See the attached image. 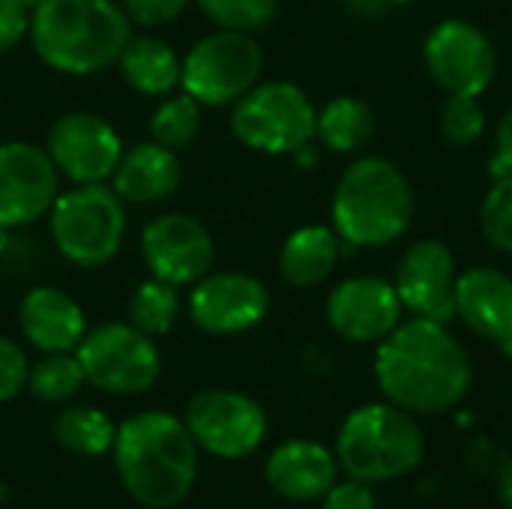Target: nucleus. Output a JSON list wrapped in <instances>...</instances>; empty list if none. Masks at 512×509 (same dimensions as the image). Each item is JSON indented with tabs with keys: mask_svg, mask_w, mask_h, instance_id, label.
<instances>
[{
	"mask_svg": "<svg viewBox=\"0 0 512 509\" xmlns=\"http://www.w3.org/2000/svg\"><path fill=\"white\" fill-rule=\"evenodd\" d=\"M501 504L504 509H512V462L504 468V477H501Z\"/></svg>",
	"mask_w": 512,
	"mask_h": 509,
	"instance_id": "4c0bfd02",
	"label": "nucleus"
},
{
	"mask_svg": "<svg viewBox=\"0 0 512 509\" xmlns=\"http://www.w3.org/2000/svg\"><path fill=\"white\" fill-rule=\"evenodd\" d=\"M114 468L126 495L147 509L183 504L198 477V444L186 426L165 411H141L117 426Z\"/></svg>",
	"mask_w": 512,
	"mask_h": 509,
	"instance_id": "f03ea898",
	"label": "nucleus"
},
{
	"mask_svg": "<svg viewBox=\"0 0 512 509\" xmlns=\"http://www.w3.org/2000/svg\"><path fill=\"white\" fill-rule=\"evenodd\" d=\"M456 315L483 339H512V276L495 267H474L456 282Z\"/></svg>",
	"mask_w": 512,
	"mask_h": 509,
	"instance_id": "aec40b11",
	"label": "nucleus"
},
{
	"mask_svg": "<svg viewBox=\"0 0 512 509\" xmlns=\"http://www.w3.org/2000/svg\"><path fill=\"white\" fill-rule=\"evenodd\" d=\"M114 438H117L114 420L90 405L66 408L54 420V441L72 456H105L111 453Z\"/></svg>",
	"mask_w": 512,
	"mask_h": 509,
	"instance_id": "393cba45",
	"label": "nucleus"
},
{
	"mask_svg": "<svg viewBox=\"0 0 512 509\" xmlns=\"http://www.w3.org/2000/svg\"><path fill=\"white\" fill-rule=\"evenodd\" d=\"M186 426L201 450L219 459L255 453L267 435L264 408L237 390H204L186 408Z\"/></svg>",
	"mask_w": 512,
	"mask_h": 509,
	"instance_id": "9d476101",
	"label": "nucleus"
},
{
	"mask_svg": "<svg viewBox=\"0 0 512 509\" xmlns=\"http://www.w3.org/2000/svg\"><path fill=\"white\" fill-rule=\"evenodd\" d=\"M486 129V111L480 105V96H465V93H450L441 111V132L450 144L465 147L474 144Z\"/></svg>",
	"mask_w": 512,
	"mask_h": 509,
	"instance_id": "7c9ffc66",
	"label": "nucleus"
},
{
	"mask_svg": "<svg viewBox=\"0 0 512 509\" xmlns=\"http://www.w3.org/2000/svg\"><path fill=\"white\" fill-rule=\"evenodd\" d=\"M339 243L342 237L333 228H324V225L297 228L279 252L282 276L297 288L321 285L339 261Z\"/></svg>",
	"mask_w": 512,
	"mask_h": 509,
	"instance_id": "4be33fe9",
	"label": "nucleus"
},
{
	"mask_svg": "<svg viewBox=\"0 0 512 509\" xmlns=\"http://www.w3.org/2000/svg\"><path fill=\"white\" fill-rule=\"evenodd\" d=\"M315 135L333 153H354L375 135V114L357 96H336L318 111Z\"/></svg>",
	"mask_w": 512,
	"mask_h": 509,
	"instance_id": "b1692460",
	"label": "nucleus"
},
{
	"mask_svg": "<svg viewBox=\"0 0 512 509\" xmlns=\"http://www.w3.org/2000/svg\"><path fill=\"white\" fill-rule=\"evenodd\" d=\"M204 15L225 30L255 33L276 18L279 0H198Z\"/></svg>",
	"mask_w": 512,
	"mask_h": 509,
	"instance_id": "c85d7f7f",
	"label": "nucleus"
},
{
	"mask_svg": "<svg viewBox=\"0 0 512 509\" xmlns=\"http://www.w3.org/2000/svg\"><path fill=\"white\" fill-rule=\"evenodd\" d=\"M27 375H30V366H27L21 345L0 336V405L15 399L24 390Z\"/></svg>",
	"mask_w": 512,
	"mask_h": 509,
	"instance_id": "2f4dec72",
	"label": "nucleus"
},
{
	"mask_svg": "<svg viewBox=\"0 0 512 509\" xmlns=\"http://www.w3.org/2000/svg\"><path fill=\"white\" fill-rule=\"evenodd\" d=\"M375 378L390 405L408 414H441L468 396L474 372L465 348L444 324L414 318L381 339Z\"/></svg>",
	"mask_w": 512,
	"mask_h": 509,
	"instance_id": "f257e3e1",
	"label": "nucleus"
},
{
	"mask_svg": "<svg viewBox=\"0 0 512 509\" xmlns=\"http://www.w3.org/2000/svg\"><path fill=\"white\" fill-rule=\"evenodd\" d=\"M84 369L75 357V351H66V354H45L42 363H36L27 375V387L30 393L39 399V402H48V405H57V402H66L72 399L81 384H84Z\"/></svg>",
	"mask_w": 512,
	"mask_h": 509,
	"instance_id": "bb28decb",
	"label": "nucleus"
},
{
	"mask_svg": "<svg viewBox=\"0 0 512 509\" xmlns=\"http://www.w3.org/2000/svg\"><path fill=\"white\" fill-rule=\"evenodd\" d=\"M30 30L27 6L18 0H0V54L15 48Z\"/></svg>",
	"mask_w": 512,
	"mask_h": 509,
	"instance_id": "f704fd0d",
	"label": "nucleus"
},
{
	"mask_svg": "<svg viewBox=\"0 0 512 509\" xmlns=\"http://www.w3.org/2000/svg\"><path fill=\"white\" fill-rule=\"evenodd\" d=\"M264 72V51L243 30H216L192 45L180 84L201 105H231L249 93Z\"/></svg>",
	"mask_w": 512,
	"mask_h": 509,
	"instance_id": "6e6552de",
	"label": "nucleus"
},
{
	"mask_svg": "<svg viewBox=\"0 0 512 509\" xmlns=\"http://www.w3.org/2000/svg\"><path fill=\"white\" fill-rule=\"evenodd\" d=\"M402 300L396 288L378 276H354L336 285L327 297L330 327L357 345L381 342L399 327Z\"/></svg>",
	"mask_w": 512,
	"mask_h": 509,
	"instance_id": "f3484780",
	"label": "nucleus"
},
{
	"mask_svg": "<svg viewBox=\"0 0 512 509\" xmlns=\"http://www.w3.org/2000/svg\"><path fill=\"white\" fill-rule=\"evenodd\" d=\"M414 219L408 177L381 156L357 159L345 168L333 192V231L357 246L378 249L399 240Z\"/></svg>",
	"mask_w": 512,
	"mask_h": 509,
	"instance_id": "20e7f679",
	"label": "nucleus"
},
{
	"mask_svg": "<svg viewBox=\"0 0 512 509\" xmlns=\"http://www.w3.org/2000/svg\"><path fill=\"white\" fill-rule=\"evenodd\" d=\"M117 63H120L123 81L144 96H165L180 84L183 60H177L174 48L165 39H156V36L129 39Z\"/></svg>",
	"mask_w": 512,
	"mask_h": 509,
	"instance_id": "5701e85b",
	"label": "nucleus"
},
{
	"mask_svg": "<svg viewBox=\"0 0 512 509\" xmlns=\"http://www.w3.org/2000/svg\"><path fill=\"white\" fill-rule=\"evenodd\" d=\"M483 237L498 249L512 255V174L495 177V186L483 198L480 210Z\"/></svg>",
	"mask_w": 512,
	"mask_h": 509,
	"instance_id": "c756f323",
	"label": "nucleus"
},
{
	"mask_svg": "<svg viewBox=\"0 0 512 509\" xmlns=\"http://www.w3.org/2000/svg\"><path fill=\"white\" fill-rule=\"evenodd\" d=\"M18 3H24V6H39V3H45V0H18Z\"/></svg>",
	"mask_w": 512,
	"mask_h": 509,
	"instance_id": "58836bf2",
	"label": "nucleus"
},
{
	"mask_svg": "<svg viewBox=\"0 0 512 509\" xmlns=\"http://www.w3.org/2000/svg\"><path fill=\"white\" fill-rule=\"evenodd\" d=\"M492 177H507L512 174V108L501 117L498 132H495V153L489 162Z\"/></svg>",
	"mask_w": 512,
	"mask_h": 509,
	"instance_id": "c9c22d12",
	"label": "nucleus"
},
{
	"mask_svg": "<svg viewBox=\"0 0 512 509\" xmlns=\"http://www.w3.org/2000/svg\"><path fill=\"white\" fill-rule=\"evenodd\" d=\"M75 357L84 369L87 384L114 396H135L156 384L162 357L153 336L132 324H102L87 330Z\"/></svg>",
	"mask_w": 512,
	"mask_h": 509,
	"instance_id": "1a4fd4ad",
	"label": "nucleus"
},
{
	"mask_svg": "<svg viewBox=\"0 0 512 509\" xmlns=\"http://www.w3.org/2000/svg\"><path fill=\"white\" fill-rule=\"evenodd\" d=\"M324 509H378V501L363 480H348V483H333L330 492L324 495Z\"/></svg>",
	"mask_w": 512,
	"mask_h": 509,
	"instance_id": "72a5a7b5",
	"label": "nucleus"
},
{
	"mask_svg": "<svg viewBox=\"0 0 512 509\" xmlns=\"http://www.w3.org/2000/svg\"><path fill=\"white\" fill-rule=\"evenodd\" d=\"M456 258L441 240L411 243L396 267V294L402 309L417 318L447 324L456 318Z\"/></svg>",
	"mask_w": 512,
	"mask_h": 509,
	"instance_id": "dca6fc26",
	"label": "nucleus"
},
{
	"mask_svg": "<svg viewBox=\"0 0 512 509\" xmlns=\"http://www.w3.org/2000/svg\"><path fill=\"white\" fill-rule=\"evenodd\" d=\"M186 3L189 0H123V12L129 15V21L153 27L177 18L186 9Z\"/></svg>",
	"mask_w": 512,
	"mask_h": 509,
	"instance_id": "473e14b6",
	"label": "nucleus"
},
{
	"mask_svg": "<svg viewBox=\"0 0 512 509\" xmlns=\"http://www.w3.org/2000/svg\"><path fill=\"white\" fill-rule=\"evenodd\" d=\"M351 3L366 9V12H378V9H387V6H405L411 0H351Z\"/></svg>",
	"mask_w": 512,
	"mask_h": 509,
	"instance_id": "e433bc0d",
	"label": "nucleus"
},
{
	"mask_svg": "<svg viewBox=\"0 0 512 509\" xmlns=\"http://www.w3.org/2000/svg\"><path fill=\"white\" fill-rule=\"evenodd\" d=\"M426 69L447 93L480 96L489 90L498 72V54L492 39L471 21L447 18L435 24L423 48Z\"/></svg>",
	"mask_w": 512,
	"mask_h": 509,
	"instance_id": "9b49d317",
	"label": "nucleus"
},
{
	"mask_svg": "<svg viewBox=\"0 0 512 509\" xmlns=\"http://www.w3.org/2000/svg\"><path fill=\"white\" fill-rule=\"evenodd\" d=\"M318 111L312 99L291 81L255 84L234 102L231 132L258 153H300L315 138Z\"/></svg>",
	"mask_w": 512,
	"mask_h": 509,
	"instance_id": "0eeeda50",
	"label": "nucleus"
},
{
	"mask_svg": "<svg viewBox=\"0 0 512 509\" xmlns=\"http://www.w3.org/2000/svg\"><path fill=\"white\" fill-rule=\"evenodd\" d=\"M426 456V438L408 411L363 405L351 411L336 438V462L363 483H387L411 474Z\"/></svg>",
	"mask_w": 512,
	"mask_h": 509,
	"instance_id": "39448f33",
	"label": "nucleus"
},
{
	"mask_svg": "<svg viewBox=\"0 0 512 509\" xmlns=\"http://www.w3.org/2000/svg\"><path fill=\"white\" fill-rule=\"evenodd\" d=\"M48 156L57 171L78 186L105 183L123 156V141L108 120L87 111H69L57 117L48 132Z\"/></svg>",
	"mask_w": 512,
	"mask_h": 509,
	"instance_id": "ddd939ff",
	"label": "nucleus"
},
{
	"mask_svg": "<svg viewBox=\"0 0 512 509\" xmlns=\"http://www.w3.org/2000/svg\"><path fill=\"white\" fill-rule=\"evenodd\" d=\"M18 324L24 339L42 354L75 351L87 333L81 306L60 288H30L18 306Z\"/></svg>",
	"mask_w": 512,
	"mask_h": 509,
	"instance_id": "a211bd4d",
	"label": "nucleus"
},
{
	"mask_svg": "<svg viewBox=\"0 0 512 509\" xmlns=\"http://www.w3.org/2000/svg\"><path fill=\"white\" fill-rule=\"evenodd\" d=\"M270 312V291L249 273H207L189 294V315L210 336H237L258 327Z\"/></svg>",
	"mask_w": 512,
	"mask_h": 509,
	"instance_id": "f8f14e48",
	"label": "nucleus"
},
{
	"mask_svg": "<svg viewBox=\"0 0 512 509\" xmlns=\"http://www.w3.org/2000/svg\"><path fill=\"white\" fill-rule=\"evenodd\" d=\"M141 255L150 273L174 288L195 285L213 267V237L189 213L156 216L141 234Z\"/></svg>",
	"mask_w": 512,
	"mask_h": 509,
	"instance_id": "4468645a",
	"label": "nucleus"
},
{
	"mask_svg": "<svg viewBox=\"0 0 512 509\" xmlns=\"http://www.w3.org/2000/svg\"><path fill=\"white\" fill-rule=\"evenodd\" d=\"M51 237L57 252L78 267L108 264L123 243V201L105 183L75 186L51 204Z\"/></svg>",
	"mask_w": 512,
	"mask_h": 509,
	"instance_id": "423d86ee",
	"label": "nucleus"
},
{
	"mask_svg": "<svg viewBox=\"0 0 512 509\" xmlns=\"http://www.w3.org/2000/svg\"><path fill=\"white\" fill-rule=\"evenodd\" d=\"M111 183L120 201L156 204L180 186V159L171 147H162L156 141L135 144L123 150Z\"/></svg>",
	"mask_w": 512,
	"mask_h": 509,
	"instance_id": "412c9836",
	"label": "nucleus"
},
{
	"mask_svg": "<svg viewBox=\"0 0 512 509\" xmlns=\"http://www.w3.org/2000/svg\"><path fill=\"white\" fill-rule=\"evenodd\" d=\"M264 477L285 501H318L336 483V456L318 441H285L270 453Z\"/></svg>",
	"mask_w": 512,
	"mask_h": 509,
	"instance_id": "6ab92c4d",
	"label": "nucleus"
},
{
	"mask_svg": "<svg viewBox=\"0 0 512 509\" xmlns=\"http://www.w3.org/2000/svg\"><path fill=\"white\" fill-rule=\"evenodd\" d=\"M180 312V300H177V288L162 282V279H147L141 282L132 297H129V324L138 327L147 336H165Z\"/></svg>",
	"mask_w": 512,
	"mask_h": 509,
	"instance_id": "a878e982",
	"label": "nucleus"
},
{
	"mask_svg": "<svg viewBox=\"0 0 512 509\" xmlns=\"http://www.w3.org/2000/svg\"><path fill=\"white\" fill-rule=\"evenodd\" d=\"M57 165L30 141L0 144V228L42 219L57 198Z\"/></svg>",
	"mask_w": 512,
	"mask_h": 509,
	"instance_id": "2eb2a0df",
	"label": "nucleus"
},
{
	"mask_svg": "<svg viewBox=\"0 0 512 509\" xmlns=\"http://www.w3.org/2000/svg\"><path fill=\"white\" fill-rule=\"evenodd\" d=\"M198 129H201V102L192 99L189 93L165 99L150 117L153 141L162 144V147H171V150H180V147L192 144Z\"/></svg>",
	"mask_w": 512,
	"mask_h": 509,
	"instance_id": "cd10ccee",
	"label": "nucleus"
},
{
	"mask_svg": "<svg viewBox=\"0 0 512 509\" xmlns=\"http://www.w3.org/2000/svg\"><path fill=\"white\" fill-rule=\"evenodd\" d=\"M27 33L39 60L69 75L117 63L132 39L129 15L114 0H45L33 6Z\"/></svg>",
	"mask_w": 512,
	"mask_h": 509,
	"instance_id": "7ed1b4c3",
	"label": "nucleus"
}]
</instances>
